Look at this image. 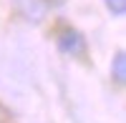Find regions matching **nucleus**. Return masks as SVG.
I'll list each match as a JSON object with an SVG mask.
<instances>
[{
	"label": "nucleus",
	"mask_w": 126,
	"mask_h": 123,
	"mask_svg": "<svg viewBox=\"0 0 126 123\" xmlns=\"http://www.w3.org/2000/svg\"><path fill=\"white\" fill-rule=\"evenodd\" d=\"M58 48L68 55H81L83 53V38L76 33V30H66L61 38H58Z\"/></svg>",
	"instance_id": "f257e3e1"
},
{
	"label": "nucleus",
	"mask_w": 126,
	"mask_h": 123,
	"mask_svg": "<svg viewBox=\"0 0 126 123\" xmlns=\"http://www.w3.org/2000/svg\"><path fill=\"white\" fill-rule=\"evenodd\" d=\"M113 78H116V83H124L126 80V55L119 53L113 58Z\"/></svg>",
	"instance_id": "f03ea898"
},
{
	"label": "nucleus",
	"mask_w": 126,
	"mask_h": 123,
	"mask_svg": "<svg viewBox=\"0 0 126 123\" xmlns=\"http://www.w3.org/2000/svg\"><path fill=\"white\" fill-rule=\"evenodd\" d=\"M106 5L111 8L113 15H124V10H126V0H106Z\"/></svg>",
	"instance_id": "7ed1b4c3"
}]
</instances>
